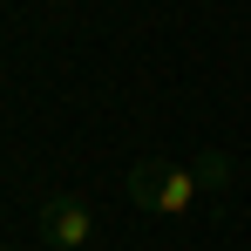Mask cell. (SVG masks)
<instances>
[{
    "mask_svg": "<svg viewBox=\"0 0 251 251\" xmlns=\"http://www.w3.org/2000/svg\"><path fill=\"white\" fill-rule=\"evenodd\" d=\"M129 197L143 210H156V217H183V210L204 197V176H197V163H136L129 170Z\"/></svg>",
    "mask_w": 251,
    "mask_h": 251,
    "instance_id": "cell-1",
    "label": "cell"
},
{
    "mask_svg": "<svg viewBox=\"0 0 251 251\" xmlns=\"http://www.w3.org/2000/svg\"><path fill=\"white\" fill-rule=\"evenodd\" d=\"M34 224H41V238H48L54 251H88L95 238H102L95 204H88V197H75V190H54V197L41 204V217H34Z\"/></svg>",
    "mask_w": 251,
    "mask_h": 251,
    "instance_id": "cell-2",
    "label": "cell"
},
{
    "mask_svg": "<svg viewBox=\"0 0 251 251\" xmlns=\"http://www.w3.org/2000/svg\"><path fill=\"white\" fill-rule=\"evenodd\" d=\"M197 176H204V190H231V156L224 150H204L197 156Z\"/></svg>",
    "mask_w": 251,
    "mask_h": 251,
    "instance_id": "cell-3",
    "label": "cell"
},
{
    "mask_svg": "<svg viewBox=\"0 0 251 251\" xmlns=\"http://www.w3.org/2000/svg\"><path fill=\"white\" fill-rule=\"evenodd\" d=\"M0 251H21V245H0Z\"/></svg>",
    "mask_w": 251,
    "mask_h": 251,
    "instance_id": "cell-4",
    "label": "cell"
}]
</instances>
